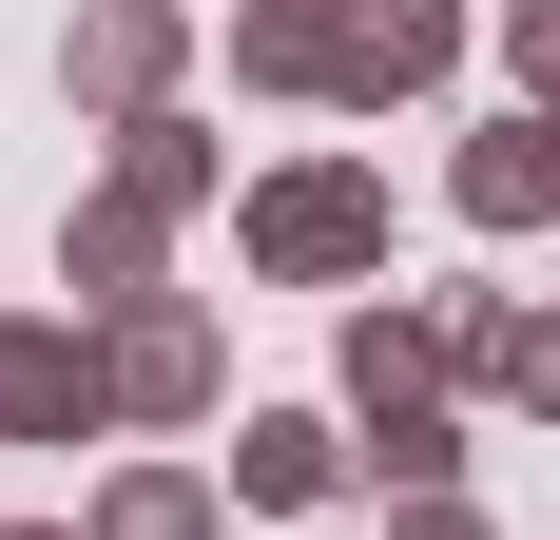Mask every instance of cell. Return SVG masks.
Instances as JSON below:
<instances>
[{
	"label": "cell",
	"instance_id": "obj_10",
	"mask_svg": "<svg viewBox=\"0 0 560 540\" xmlns=\"http://www.w3.org/2000/svg\"><path fill=\"white\" fill-rule=\"evenodd\" d=\"M464 213H483V232H541V213H560V116L464 136Z\"/></svg>",
	"mask_w": 560,
	"mask_h": 540
},
{
	"label": "cell",
	"instance_id": "obj_7",
	"mask_svg": "<svg viewBox=\"0 0 560 540\" xmlns=\"http://www.w3.org/2000/svg\"><path fill=\"white\" fill-rule=\"evenodd\" d=\"M445 348H464V386H483V406H541V425H560V309L445 290Z\"/></svg>",
	"mask_w": 560,
	"mask_h": 540
},
{
	"label": "cell",
	"instance_id": "obj_14",
	"mask_svg": "<svg viewBox=\"0 0 560 540\" xmlns=\"http://www.w3.org/2000/svg\"><path fill=\"white\" fill-rule=\"evenodd\" d=\"M503 58H522V116H560V0H503Z\"/></svg>",
	"mask_w": 560,
	"mask_h": 540
},
{
	"label": "cell",
	"instance_id": "obj_9",
	"mask_svg": "<svg viewBox=\"0 0 560 540\" xmlns=\"http://www.w3.org/2000/svg\"><path fill=\"white\" fill-rule=\"evenodd\" d=\"M329 483H348V444L310 425V406H271V425H232V502H271V521H310Z\"/></svg>",
	"mask_w": 560,
	"mask_h": 540
},
{
	"label": "cell",
	"instance_id": "obj_1",
	"mask_svg": "<svg viewBox=\"0 0 560 540\" xmlns=\"http://www.w3.org/2000/svg\"><path fill=\"white\" fill-rule=\"evenodd\" d=\"M445 309H348V406H368V483L445 502L464 483V425H445Z\"/></svg>",
	"mask_w": 560,
	"mask_h": 540
},
{
	"label": "cell",
	"instance_id": "obj_5",
	"mask_svg": "<svg viewBox=\"0 0 560 540\" xmlns=\"http://www.w3.org/2000/svg\"><path fill=\"white\" fill-rule=\"evenodd\" d=\"M97 406H116L97 328H58V309H20V328H0V444H78Z\"/></svg>",
	"mask_w": 560,
	"mask_h": 540
},
{
	"label": "cell",
	"instance_id": "obj_3",
	"mask_svg": "<svg viewBox=\"0 0 560 540\" xmlns=\"http://www.w3.org/2000/svg\"><path fill=\"white\" fill-rule=\"evenodd\" d=\"M174 58H194V20L174 0H78V39H58V78L136 136V116H174Z\"/></svg>",
	"mask_w": 560,
	"mask_h": 540
},
{
	"label": "cell",
	"instance_id": "obj_16",
	"mask_svg": "<svg viewBox=\"0 0 560 540\" xmlns=\"http://www.w3.org/2000/svg\"><path fill=\"white\" fill-rule=\"evenodd\" d=\"M20 540H58V521H20Z\"/></svg>",
	"mask_w": 560,
	"mask_h": 540
},
{
	"label": "cell",
	"instance_id": "obj_15",
	"mask_svg": "<svg viewBox=\"0 0 560 540\" xmlns=\"http://www.w3.org/2000/svg\"><path fill=\"white\" fill-rule=\"evenodd\" d=\"M387 540H483V502H406V521Z\"/></svg>",
	"mask_w": 560,
	"mask_h": 540
},
{
	"label": "cell",
	"instance_id": "obj_17",
	"mask_svg": "<svg viewBox=\"0 0 560 540\" xmlns=\"http://www.w3.org/2000/svg\"><path fill=\"white\" fill-rule=\"evenodd\" d=\"M0 540H20V521H0Z\"/></svg>",
	"mask_w": 560,
	"mask_h": 540
},
{
	"label": "cell",
	"instance_id": "obj_2",
	"mask_svg": "<svg viewBox=\"0 0 560 540\" xmlns=\"http://www.w3.org/2000/svg\"><path fill=\"white\" fill-rule=\"evenodd\" d=\"M252 270H290V290H348V270H387V174H348V155H290L252 174Z\"/></svg>",
	"mask_w": 560,
	"mask_h": 540
},
{
	"label": "cell",
	"instance_id": "obj_8",
	"mask_svg": "<svg viewBox=\"0 0 560 540\" xmlns=\"http://www.w3.org/2000/svg\"><path fill=\"white\" fill-rule=\"evenodd\" d=\"M329 58H348V0H232V78L252 97H329Z\"/></svg>",
	"mask_w": 560,
	"mask_h": 540
},
{
	"label": "cell",
	"instance_id": "obj_11",
	"mask_svg": "<svg viewBox=\"0 0 560 540\" xmlns=\"http://www.w3.org/2000/svg\"><path fill=\"white\" fill-rule=\"evenodd\" d=\"M155 232H174V213H136V193H78V232H58L78 309H136V290H155Z\"/></svg>",
	"mask_w": 560,
	"mask_h": 540
},
{
	"label": "cell",
	"instance_id": "obj_6",
	"mask_svg": "<svg viewBox=\"0 0 560 540\" xmlns=\"http://www.w3.org/2000/svg\"><path fill=\"white\" fill-rule=\"evenodd\" d=\"M464 58V0H348V58H329V97L348 116H387V97H425Z\"/></svg>",
	"mask_w": 560,
	"mask_h": 540
},
{
	"label": "cell",
	"instance_id": "obj_12",
	"mask_svg": "<svg viewBox=\"0 0 560 540\" xmlns=\"http://www.w3.org/2000/svg\"><path fill=\"white\" fill-rule=\"evenodd\" d=\"M213 136H194V116H136V136H116V193H136V213H194V193H213Z\"/></svg>",
	"mask_w": 560,
	"mask_h": 540
},
{
	"label": "cell",
	"instance_id": "obj_13",
	"mask_svg": "<svg viewBox=\"0 0 560 540\" xmlns=\"http://www.w3.org/2000/svg\"><path fill=\"white\" fill-rule=\"evenodd\" d=\"M78 540H213V483H194V463H136V483H97Z\"/></svg>",
	"mask_w": 560,
	"mask_h": 540
},
{
	"label": "cell",
	"instance_id": "obj_4",
	"mask_svg": "<svg viewBox=\"0 0 560 540\" xmlns=\"http://www.w3.org/2000/svg\"><path fill=\"white\" fill-rule=\"evenodd\" d=\"M97 367H116L136 425H194V406H213V309H194V290H136V309L97 328Z\"/></svg>",
	"mask_w": 560,
	"mask_h": 540
}]
</instances>
